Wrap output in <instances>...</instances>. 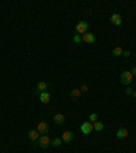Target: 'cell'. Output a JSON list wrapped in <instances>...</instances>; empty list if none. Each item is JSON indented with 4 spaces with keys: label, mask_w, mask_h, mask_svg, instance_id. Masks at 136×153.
Segmentation results:
<instances>
[{
    "label": "cell",
    "mask_w": 136,
    "mask_h": 153,
    "mask_svg": "<svg viewBox=\"0 0 136 153\" xmlns=\"http://www.w3.org/2000/svg\"><path fill=\"white\" fill-rule=\"evenodd\" d=\"M133 81V75L131 74V71H123L120 75V82L123 85H131Z\"/></svg>",
    "instance_id": "cell-1"
},
{
    "label": "cell",
    "mask_w": 136,
    "mask_h": 153,
    "mask_svg": "<svg viewBox=\"0 0 136 153\" xmlns=\"http://www.w3.org/2000/svg\"><path fill=\"white\" fill-rule=\"evenodd\" d=\"M75 30H76V33H78V34H79V33L85 34V33H87V30H88V23H87V22H85V21H81L79 23L76 25Z\"/></svg>",
    "instance_id": "cell-2"
},
{
    "label": "cell",
    "mask_w": 136,
    "mask_h": 153,
    "mask_svg": "<svg viewBox=\"0 0 136 153\" xmlns=\"http://www.w3.org/2000/svg\"><path fill=\"white\" fill-rule=\"evenodd\" d=\"M37 131L41 135H46L48 133H49V124H48L46 122H40V123H38Z\"/></svg>",
    "instance_id": "cell-3"
},
{
    "label": "cell",
    "mask_w": 136,
    "mask_h": 153,
    "mask_svg": "<svg viewBox=\"0 0 136 153\" xmlns=\"http://www.w3.org/2000/svg\"><path fill=\"white\" fill-rule=\"evenodd\" d=\"M94 130L93 127V124H91V122H85V123H82V126H81V131L85 135H88L91 131Z\"/></svg>",
    "instance_id": "cell-4"
},
{
    "label": "cell",
    "mask_w": 136,
    "mask_h": 153,
    "mask_svg": "<svg viewBox=\"0 0 136 153\" xmlns=\"http://www.w3.org/2000/svg\"><path fill=\"white\" fill-rule=\"evenodd\" d=\"M38 145L42 148V149H46V148L50 145V140L48 138V135H41L38 138Z\"/></svg>",
    "instance_id": "cell-5"
},
{
    "label": "cell",
    "mask_w": 136,
    "mask_h": 153,
    "mask_svg": "<svg viewBox=\"0 0 136 153\" xmlns=\"http://www.w3.org/2000/svg\"><path fill=\"white\" fill-rule=\"evenodd\" d=\"M82 41L83 43H87V44H93L95 41V36H94L93 33H85L83 36H82Z\"/></svg>",
    "instance_id": "cell-6"
},
{
    "label": "cell",
    "mask_w": 136,
    "mask_h": 153,
    "mask_svg": "<svg viewBox=\"0 0 136 153\" xmlns=\"http://www.w3.org/2000/svg\"><path fill=\"white\" fill-rule=\"evenodd\" d=\"M110 22L114 25V26H120V25L123 23V18H121V15H120V14H112Z\"/></svg>",
    "instance_id": "cell-7"
},
{
    "label": "cell",
    "mask_w": 136,
    "mask_h": 153,
    "mask_svg": "<svg viewBox=\"0 0 136 153\" xmlns=\"http://www.w3.org/2000/svg\"><path fill=\"white\" fill-rule=\"evenodd\" d=\"M40 101H41L42 104H48V103L50 101V94L48 92L40 93Z\"/></svg>",
    "instance_id": "cell-8"
},
{
    "label": "cell",
    "mask_w": 136,
    "mask_h": 153,
    "mask_svg": "<svg viewBox=\"0 0 136 153\" xmlns=\"http://www.w3.org/2000/svg\"><path fill=\"white\" fill-rule=\"evenodd\" d=\"M61 140H63V142H71L74 140V133H72V131H64Z\"/></svg>",
    "instance_id": "cell-9"
},
{
    "label": "cell",
    "mask_w": 136,
    "mask_h": 153,
    "mask_svg": "<svg viewBox=\"0 0 136 153\" xmlns=\"http://www.w3.org/2000/svg\"><path fill=\"white\" fill-rule=\"evenodd\" d=\"M64 120H65V116H64L63 114H56L55 116H53V122H55L56 124H63Z\"/></svg>",
    "instance_id": "cell-10"
},
{
    "label": "cell",
    "mask_w": 136,
    "mask_h": 153,
    "mask_svg": "<svg viewBox=\"0 0 136 153\" xmlns=\"http://www.w3.org/2000/svg\"><path fill=\"white\" fill-rule=\"evenodd\" d=\"M128 135V130L124 129V127H121V129L117 130V134H116V137H117L118 140H123V138H125Z\"/></svg>",
    "instance_id": "cell-11"
},
{
    "label": "cell",
    "mask_w": 136,
    "mask_h": 153,
    "mask_svg": "<svg viewBox=\"0 0 136 153\" xmlns=\"http://www.w3.org/2000/svg\"><path fill=\"white\" fill-rule=\"evenodd\" d=\"M29 138H30L31 141H38L40 133H38L37 130H30V131H29Z\"/></svg>",
    "instance_id": "cell-12"
},
{
    "label": "cell",
    "mask_w": 136,
    "mask_h": 153,
    "mask_svg": "<svg viewBox=\"0 0 136 153\" xmlns=\"http://www.w3.org/2000/svg\"><path fill=\"white\" fill-rule=\"evenodd\" d=\"M81 89H72L71 90V98L72 100H78V98L81 97Z\"/></svg>",
    "instance_id": "cell-13"
},
{
    "label": "cell",
    "mask_w": 136,
    "mask_h": 153,
    "mask_svg": "<svg viewBox=\"0 0 136 153\" xmlns=\"http://www.w3.org/2000/svg\"><path fill=\"white\" fill-rule=\"evenodd\" d=\"M46 88H48V84H46V82H40L36 89H37L40 93H42V92H46Z\"/></svg>",
    "instance_id": "cell-14"
},
{
    "label": "cell",
    "mask_w": 136,
    "mask_h": 153,
    "mask_svg": "<svg viewBox=\"0 0 136 153\" xmlns=\"http://www.w3.org/2000/svg\"><path fill=\"white\" fill-rule=\"evenodd\" d=\"M123 48H121V47H116V48L113 49V51H112V55H114V56H121L123 55Z\"/></svg>",
    "instance_id": "cell-15"
},
{
    "label": "cell",
    "mask_w": 136,
    "mask_h": 153,
    "mask_svg": "<svg viewBox=\"0 0 136 153\" xmlns=\"http://www.w3.org/2000/svg\"><path fill=\"white\" fill-rule=\"evenodd\" d=\"M93 127H94V130H97V131H101V130H104V124L97 120V122H94V126H93Z\"/></svg>",
    "instance_id": "cell-16"
},
{
    "label": "cell",
    "mask_w": 136,
    "mask_h": 153,
    "mask_svg": "<svg viewBox=\"0 0 136 153\" xmlns=\"http://www.w3.org/2000/svg\"><path fill=\"white\" fill-rule=\"evenodd\" d=\"M61 142H63L61 138H55L53 141H50V145H52V146H60Z\"/></svg>",
    "instance_id": "cell-17"
},
{
    "label": "cell",
    "mask_w": 136,
    "mask_h": 153,
    "mask_svg": "<svg viewBox=\"0 0 136 153\" xmlns=\"http://www.w3.org/2000/svg\"><path fill=\"white\" fill-rule=\"evenodd\" d=\"M98 120V115L97 114H91L90 115V122H97Z\"/></svg>",
    "instance_id": "cell-18"
},
{
    "label": "cell",
    "mask_w": 136,
    "mask_h": 153,
    "mask_svg": "<svg viewBox=\"0 0 136 153\" xmlns=\"http://www.w3.org/2000/svg\"><path fill=\"white\" fill-rule=\"evenodd\" d=\"M74 43H78V44L82 43V37L79 36V34H75L74 36Z\"/></svg>",
    "instance_id": "cell-19"
},
{
    "label": "cell",
    "mask_w": 136,
    "mask_h": 153,
    "mask_svg": "<svg viewBox=\"0 0 136 153\" xmlns=\"http://www.w3.org/2000/svg\"><path fill=\"white\" fill-rule=\"evenodd\" d=\"M123 56H124V57H129V56H131V52H129V51H124V52H123Z\"/></svg>",
    "instance_id": "cell-20"
},
{
    "label": "cell",
    "mask_w": 136,
    "mask_h": 153,
    "mask_svg": "<svg viewBox=\"0 0 136 153\" xmlns=\"http://www.w3.org/2000/svg\"><path fill=\"white\" fill-rule=\"evenodd\" d=\"M87 89H88V88H87V85H82L81 86V92H87Z\"/></svg>",
    "instance_id": "cell-21"
},
{
    "label": "cell",
    "mask_w": 136,
    "mask_h": 153,
    "mask_svg": "<svg viewBox=\"0 0 136 153\" xmlns=\"http://www.w3.org/2000/svg\"><path fill=\"white\" fill-rule=\"evenodd\" d=\"M125 93H127V94H132V89H131V88H127V89H125Z\"/></svg>",
    "instance_id": "cell-22"
},
{
    "label": "cell",
    "mask_w": 136,
    "mask_h": 153,
    "mask_svg": "<svg viewBox=\"0 0 136 153\" xmlns=\"http://www.w3.org/2000/svg\"><path fill=\"white\" fill-rule=\"evenodd\" d=\"M131 74H132L133 77H136V67H133V68H132V71H131Z\"/></svg>",
    "instance_id": "cell-23"
},
{
    "label": "cell",
    "mask_w": 136,
    "mask_h": 153,
    "mask_svg": "<svg viewBox=\"0 0 136 153\" xmlns=\"http://www.w3.org/2000/svg\"><path fill=\"white\" fill-rule=\"evenodd\" d=\"M132 94H133V97L136 98V90H135V92H133V93H132Z\"/></svg>",
    "instance_id": "cell-24"
}]
</instances>
